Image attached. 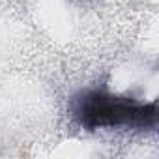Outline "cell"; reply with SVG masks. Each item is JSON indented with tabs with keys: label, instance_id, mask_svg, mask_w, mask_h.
<instances>
[{
	"label": "cell",
	"instance_id": "cell-1",
	"mask_svg": "<svg viewBox=\"0 0 159 159\" xmlns=\"http://www.w3.org/2000/svg\"><path fill=\"white\" fill-rule=\"evenodd\" d=\"M75 118L88 129L101 127H142L157 120L155 103H137L129 98H118L105 92H90L75 103Z\"/></svg>",
	"mask_w": 159,
	"mask_h": 159
}]
</instances>
